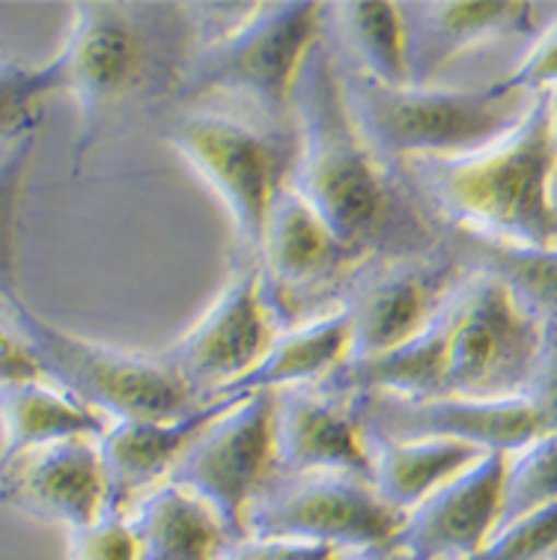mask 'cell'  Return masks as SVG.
Masks as SVG:
<instances>
[{"mask_svg":"<svg viewBox=\"0 0 557 560\" xmlns=\"http://www.w3.org/2000/svg\"><path fill=\"white\" fill-rule=\"evenodd\" d=\"M415 167L441 212L483 245L557 248V143L548 96H536L522 122L492 147Z\"/></svg>","mask_w":557,"mask_h":560,"instance_id":"6da1fadb","label":"cell"},{"mask_svg":"<svg viewBox=\"0 0 557 560\" xmlns=\"http://www.w3.org/2000/svg\"><path fill=\"white\" fill-rule=\"evenodd\" d=\"M292 114L299 131L290 185L361 254L382 236L397 195L382 152L355 114L349 81L322 43L304 66Z\"/></svg>","mask_w":557,"mask_h":560,"instance_id":"7a4b0ae2","label":"cell"},{"mask_svg":"<svg viewBox=\"0 0 557 560\" xmlns=\"http://www.w3.org/2000/svg\"><path fill=\"white\" fill-rule=\"evenodd\" d=\"M349 96L382 159L408 164L451 162L492 147L522 122L536 98L504 93L498 84L474 90L411 84L391 90L358 75L349 81Z\"/></svg>","mask_w":557,"mask_h":560,"instance_id":"3957f363","label":"cell"},{"mask_svg":"<svg viewBox=\"0 0 557 560\" xmlns=\"http://www.w3.org/2000/svg\"><path fill=\"white\" fill-rule=\"evenodd\" d=\"M448 394L472 399L525 397L548 323L492 269L474 271L444 304Z\"/></svg>","mask_w":557,"mask_h":560,"instance_id":"277c9868","label":"cell"},{"mask_svg":"<svg viewBox=\"0 0 557 560\" xmlns=\"http://www.w3.org/2000/svg\"><path fill=\"white\" fill-rule=\"evenodd\" d=\"M320 3H257L242 22L197 45L185 69V90L230 93L271 117L292 114L304 66L320 45Z\"/></svg>","mask_w":557,"mask_h":560,"instance_id":"5b68a950","label":"cell"},{"mask_svg":"<svg viewBox=\"0 0 557 560\" xmlns=\"http://www.w3.org/2000/svg\"><path fill=\"white\" fill-rule=\"evenodd\" d=\"M12 311L39 349L51 382L111 423L176 420L204 402L164 355L129 352L78 337L33 313L24 302Z\"/></svg>","mask_w":557,"mask_h":560,"instance_id":"8992f818","label":"cell"},{"mask_svg":"<svg viewBox=\"0 0 557 560\" xmlns=\"http://www.w3.org/2000/svg\"><path fill=\"white\" fill-rule=\"evenodd\" d=\"M167 143L224 203L239 242L257 254L271 206L292 183L295 143L224 114H188Z\"/></svg>","mask_w":557,"mask_h":560,"instance_id":"52a82bcc","label":"cell"},{"mask_svg":"<svg viewBox=\"0 0 557 560\" xmlns=\"http://www.w3.org/2000/svg\"><path fill=\"white\" fill-rule=\"evenodd\" d=\"M403 513L370 480L349 475H283L251 510L245 537H280L337 555L391 551Z\"/></svg>","mask_w":557,"mask_h":560,"instance_id":"ba28073f","label":"cell"},{"mask_svg":"<svg viewBox=\"0 0 557 560\" xmlns=\"http://www.w3.org/2000/svg\"><path fill=\"white\" fill-rule=\"evenodd\" d=\"M60 86L78 108L76 164L150 75V39L123 3H76L72 24L54 55Z\"/></svg>","mask_w":557,"mask_h":560,"instance_id":"9c48e42d","label":"cell"},{"mask_svg":"<svg viewBox=\"0 0 557 560\" xmlns=\"http://www.w3.org/2000/svg\"><path fill=\"white\" fill-rule=\"evenodd\" d=\"M278 394H239L197 439L176 471V483L209 501L239 539L251 510L280 480Z\"/></svg>","mask_w":557,"mask_h":560,"instance_id":"30bf717a","label":"cell"},{"mask_svg":"<svg viewBox=\"0 0 557 560\" xmlns=\"http://www.w3.org/2000/svg\"><path fill=\"white\" fill-rule=\"evenodd\" d=\"M283 328L263 271H239L164 358L204 399L230 397L266 361Z\"/></svg>","mask_w":557,"mask_h":560,"instance_id":"8fae6325","label":"cell"},{"mask_svg":"<svg viewBox=\"0 0 557 560\" xmlns=\"http://www.w3.org/2000/svg\"><path fill=\"white\" fill-rule=\"evenodd\" d=\"M355 409L373 435L385 439H451L480 451L513 453L539 435L546 423L527 397L472 399L441 397H352Z\"/></svg>","mask_w":557,"mask_h":560,"instance_id":"7c38bea8","label":"cell"},{"mask_svg":"<svg viewBox=\"0 0 557 560\" xmlns=\"http://www.w3.org/2000/svg\"><path fill=\"white\" fill-rule=\"evenodd\" d=\"M507 453L480 459L403 516L394 549L403 560H474L504 522Z\"/></svg>","mask_w":557,"mask_h":560,"instance_id":"4fadbf2b","label":"cell"},{"mask_svg":"<svg viewBox=\"0 0 557 560\" xmlns=\"http://www.w3.org/2000/svg\"><path fill=\"white\" fill-rule=\"evenodd\" d=\"M0 501L63 525L69 534L93 528L114 513L111 480L98 439H72L19 456L0 468Z\"/></svg>","mask_w":557,"mask_h":560,"instance_id":"5bb4252c","label":"cell"},{"mask_svg":"<svg viewBox=\"0 0 557 560\" xmlns=\"http://www.w3.org/2000/svg\"><path fill=\"white\" fill-rule=\"evenodd\" d=\"M278 444L283 475H349L373 483V439L352 399L325 390L278 394Z\"/></svg>","mask_w":557,"mask_h":560,"instance_id":"9a60e30c","label":"cell"},{"mask_svg":"<svg viewBox=\"0 0 557 560\" xmlns=\"http://www.w3.org/2000/svg\"><path fill=\"white\" fill-rule=\"evenodd\" d=\"M236 397H209L176 420H123L98 439L111 480L114 513H129L140 498L176 477L197 439L221 418Z\"/></svg>","mask_w":557,"mask_h":560,"instance_id":"2e32d148","label":"cell"},{"mask_svg":"<svg viewBox=\"0 0 557 560\" xmlns=\"http://www.w3.org/2000/svg\"><path fill=\"white\" fill-rule=\"evenodd\" d=\"M358 250L337 236L311 200L287 185L271 206L257 257L268 287L301 292L332 280Z\"/></svg>","mask_w":557,"mask_h":560,"instance_id":"e0dca14e","label":"cell"},{"mask_svg":"<svg viewBox=\"0 0 557 560\" xmlns=\"http://www.w3.org/2000/svg\"><path fill=\"white\" fill-rule=\"evenodd\" d=\"M427 266H399L367 283L352 304L355 355L370 358L423 335L451 299L453 287Z\"/></svg>","mask_w":557,"mask_h":560,"instance_id":"ac0fdd59","label":"cell"},{"mask_svg":"<svg viewBox=\"0 0 557 560\" xmlns=\"http://www.w3.org/2000/svg\"><path fill=\"white\" fill-rule=\"evenodd\" d=\"M411 27V69L415 84H429L444 66L504 36L536 27L534 3H420Z\"/></svg>","mask_w":557,"mask_h":560,"instance_id":"d6986e66","label":"cell"},{"mask_svg":"<svg viewBox=\"0 0 557 560\" xmlns=\"http://www.w3.org/2000/svg\"><path fill=\"white\" fill-rule=\"evenodd\" d=\"M355 355V328L349 307L322 313L307 323L287 325L266 361L230 397L254 390H311L332 382Z\"/></svg>","mask_w":557,"mask_h":560,"instance_id":"ffe728a7","label":"cell"},{"mask_svg":"<svg viewBox=\"0 0 557 560\" xmlns=\"http://www.w3.org/2000/svg\"><path fill=\"white\" fill-rule=\"evenodd\" d=\"M143 560H224L236 534L209 501L167 480L129 510Z\"/></svg>","mask_w":557,"mask_h":560,"instance_id":"44dd1931","label":"cell"},{"mask_svg":"<svg viewBox=\"0 0 557 560\" xmlns=\"http://www.w3.org/2000/svg\"><path fill=\"white\" fill-rule=\"evenodd\" d=\"M107 427L111 420L51 378L0 390V468L51 444L102 439Z\"/></svg>","mask_w":557,"mask_h":560,"instance_id":"7402d4cb","label":"cell"},{"mask_svg":"<svg viewBox=\"0 0 557 560\" xmlns=\"http://www.w3.org/2000/svg\"><path fill=\"white\" fill-rule=\"evenodd\" d=\"M334 397H441L448 394V325L444 311L423 335L382 352V355L352 358L349 364L322 388Z\"/></svg>","mask_w":557,"mask_h":560,"instance_id":"603a6c76","label":"cell"},{"mask_svg":"<svg viewBox=\"0 0 557 560\" xmlns=\"http://www.w3.org/2000/svg\"><path fill=\"white\" fill-rule=\"evenodd\" d=\"M373 486L387 504L406 516L441 486L468 471L483 453L451 439H385L373 435Z\"/></svg>","mask_w":557,"mask_h":560,"instance_id":"cb8c5ba5","label":"cell"},{"mask_svg":"<svg viewBox=\"0 0 557 560\" xmlns=\"http://www.w3.org/2000/svg\"><path fill=\"white\" fill-rule=\"evenodd\" d=\"M337 33L352 51L358 63V78L379 86H411V27L403 3L382 0H355L328 7Z\"/></svg>","mask_w":557,"mask_h":560,"instance_id":"d4e9b609","label":"cell"},{"mask_svg":"<svg viewBox=\"0 0 557 560\" xmlns=\"http://www.w3.org/2000/svg\"><path fill=\"white\" fill-rule=\"evenodd\" d=\"M54 93H63L54 57L39 66L0 60V152L36 135L43 102Z\"/></svg>","mask_w":557,"mask_h":560,"instance_id":"484cf974","label":"cell"},{"mask_svg":"<svg viewBox=\"0 0 557 560\" xmlns=\"http://www.w3.org/2000/svg\"><path fill=\"white\" fill-rule=\"evenodd\" d=\"M36 135L0 155V302L19 307V218Z\"/></svg>","mask_w":557,"mask_h":560,"instance_id":"4316f807","label":"cell"},{"mask_svg":"<svg viewBox=\"0 0 557 560\" xmlns=\"http://www.w3.org/2000/svg\"><path fill=\"white\" fill-rule=\"evenodd\" d=\"M557 501V432L507 453L504 518Z\"/></svg>","mask_w":557,"mask_h":560,"instance_id":"83f0119b","label":"cell"},{"mask_svg":"<svg viewBox=\"0 0 557 560\" xmlns=\"http://www.w3.org/2000/svg\"><path fill=\"white\" fill-rule=\"evenodd\" d=\"M486 259L495 275L513 287L527 307H534L546 323L557 325V248L555 250H522L483 245Z\"/></svg>","mask_w":557,"mask_h":560,"instance_id":"f1b7e54d","label":"cell"},{"mask_svg":"<svg viewBox=\"0 0 557 560\" xmlns=\"http://www.w3.org/2000/svg\"><path fill=\"white\" fill-rule=\"evenodd\" d=\"M557 549V501L504 518L474 560H543Z\"/></svg>","mask_w":557,"mask_h":560,"instance_id":"f546056e","label":"cell"},{"mask_svg":"<svg viewBox=\"0 0 557 560\" xmlns=\"http://www.w3.org/2000/svg\"><path fill=\"white\" fill-rule=\"evenodd\" d=\"M72 560H143L138 530L129 513H111L93 528L69 534Z\"/></svg>","mask_w":557,"mask_h":560,"instance_id":"4dcf8cb0","label":"cell"},{"mask_svg":"<svg viewBox=\"0 0 557 560\" xmlns=\"http://www.w3.org/2000/svg\"><path fill=\"white\" fill-rule=\"evenodd\" d=\"M495 84L504 93L519 96H552L557 93V22H552L539 33L527 55L515 63L510 75L498 78Z\"/></svg>","mask_w":557,"mask_h":560,"instance_id":"1f68e13d","label":"cell"},{"mask_svg":"<svg viewBox=\"0 0 557 560\" xmlns=\"http://www.w3.org/2000/svg\"><path fill=\"white\" fill-rule=\"evenodd\" d=\"M45 378L51 376L45 370L43 355L19 323L15 311L12 316L0 311V390L19 388L27 382H45Z\"/></svg>","mask_w":557,"mask_h":560,"instance_id":"d6a6232c","label":"cell"},{"mask_svg":"<svg viewBox=\"0 0 557 560\" xmlns=\"http://www.w3.org/2000/svg\"><path fill=\"white\" fill-rule=\"evenodd\" d=\"M340 555L325 546L280 537H242L236 539L224 560H337Z\"/></svg>","mask_w":557,"mask_h":560,"instance_id":"836d02e7","label":"cell"},{"mask_svg":"<svg viewBox=\"0 0 557 560\" xmlns=\"http://www.w3.org/2000/svg\"><path fill=\"white\" fill-rule=\"evenodd\" d=\"M525 397L539 411L546 432H557V325L552 323H548L546 346H543V355H539V364H536V373Z\"/></svg>","mask_w":557,"mask_h":560,"instance_id":"e575fe53","label":"cell"},{"mask_svg":"<svg viewBox=\"0 0 557 560\" xmlns=\"http://www.w3.org/2000/svg\"><path fill=\"white\" fill-rule=\"evenodd\" d=\"M548 105H552V129H555V143H557V93L548 96Z\"/></svg>","mask_w":557,"mask_h":560,"instance_id":"d590c367","label":"cell"},{"mask_svg":"<svg viewBox=\"0 0 557 560\" xmlns=\"http://www.w3.org/2000/svg\"><path fill=\"white\" fill-rule=\"evenodd\" d=\"M337 560H385V558H379V555H340Z\"/></svg>","mask_w":557,"mask_h":560,"instance_id":"8d00e7d4","label":"cell"},{"mask_svg":"<svg viewBox=\"0 0 557 560\" xmlns=\"http://www.w3.org/2000/svg\"><path fill=\"white\" fill-rule=\"evenodd\" d=\"M0 155H3V152H0Z\"/></svg>","mask_w":557,"mask_h":560,"instance_id":"74e56055","label":"cell"}]
</instances>
